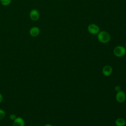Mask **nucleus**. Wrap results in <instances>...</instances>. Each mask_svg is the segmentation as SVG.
<instances>
[{
    "label": "nucleus",
    "mask_w": 126,
    "mask_h": 126,
    "mask_svg": "<svg viewBox=\"0 0 126 126\" xmlns=\"http://www.w3.org/2000/svg\"><path fill=\"white\" fill-rule=\"evenodd\" d=\"M98 41L102 43H107L110 40L111 36L110 34L106 31H100L97 35Z\"/></svg>",
    "instance_id": "1"
},
{
    "label": "nucleus",
    "mask_w": 126,
    "mask_h": 126,
    "mask_svg": "<svg viewBox=\"0 0 126 126\" xmlns=\"http://www.w3.org/2000/svg\"><path fill=\"white\" fill-rule=\"evenodd\" d=\"M39 12L37 10L35 9H33L30 11V17L32 20L34 21H37L39 19Z\"/></svg>",
    "instance_id": "5"
},
{
    "label": "nucleus",
    "mask_w": 126,
    "mask_h": 126,
    "mask_svg": "<svg viewBox=\"0 0 126 126\" xmlns=\"http://www.w3.org/2000/svg\"><path fill=\"white\" fill-rule=\"evenodd\" d=\"M113 72L112 67L110 65H106L102 68V72L104 76H110Z\"/></svg>",
    "instance_id": "6"
},
{
    "label": "nucleus",
    "mask_w": 126,
    "mask_h": 126,
    "mask_svg": "<svg viewBox=\"0 0 126 126\" xmlns=\"http://www.w3.org/2000/svg\"><path fill=\"white\" fill-rule=\"evenodd\" d=\"M126 99V94L123 91H120L117 92L116 94V99L120 103L124 102Z\"/></svg>",
    "instance_id": "4"
},
{
    "label": "nucleus",
    "mask_w": 126,
    "mask_h": 126,
    "mask_svg": "<svg viewBox=\"0 0 126 126\" xmlns=\"http://www.w3.org/2000/svg\"><path fill=\"white\" fill-rule=\"evenodd\" d=\"M125 48H126V44H125Z\"/></svg>",
    "instance_id": "16"
},
{
    "label": "nucleus",
    "mask_w": 126,
    "mask_h": 126,
    "mask_svg": "<svg viewBox=\"0 0 126 126\" xmlns=\"http://www.w3.org/2000/svg\"><path fill=\"white\" fill-rule=\"evenodd\" d=\"M87 29L89 32L92 34H96L100 32L99 28L95 24H90L88 26Z\"/></svg>",
    "instance_id": "3"
},
{
    "label": "nucleus",
    "mask_w": 126,
    "mask_h": 126,
    "mask_svg": "<svg viewBox=\"0 0 126 126\" xmlns=\"http://www.w3.org/2000/svg\"><path fill=\"white\" fill-rule=\"evenodd\" d=\"M25 121L20 117H16V118L13 121V126H25Z\"/></svg>",
    "instance_id": "7"
},
{
    "label": "nucleus",
    "mask_w": 126,
    "mask_h": 126,
    "mask_svg": "<svg viewBox=\"0 0 126 126\" xmlns=\"http://www.w3.org/2000/svg\"><path fill=\"white\" fill-rule=\"evenodd\" d=\"M40 30L37 27H33L30 30V34L32 37H36L39 35Z\"/></svg>",
    "instance_id": "8"
},
{
    "label": "nucleus",
    "mask_w": 126,
    "mask_h": 126,
    "mask_svg": "<svg viewBox=\"0 0 126 126\" xmlns=\"http://www.w3.org/2000/svg\"><path fill=\"white\" fill-rule=\"evenodd\" d=\"M0 1L2 5L4 6H7L11 3V0H0Z\"/></svg>",
    "instance_id": "10"
},
{
    "label": "nucleus",
    "mask_w": 126,
    "mask_h": 126,
    "mask_svg": "<svg viewBox=\"0 0 126 126\" xmlns=\"http://www.w3.org/2000/svg\"><path fill=\"white\" fill-rule=\"evenodd\" d=\"M113 53L117 57H122L126 54V49L123 46H117L114 49Z\"/></svg>",
    "instance_id": "2"
},
{
    "label": "nucleus",
    "mask_w": 126,
    "mask_h": 126,
    "mask_svg": "<svg viewBox=\"0 0 126 126\" xmlns=\"http://www.w3.org/2000/svg\"></svg>",
    "instance_id": "17"
},
{
    "label": "nucleus",
    "mask_w": 126,
    "mask_h": 126,
    "mask_svg": "<svg viewBox=\"0 0 126 126\" xmlns=\"http://www.w3.org/2000/svg\"><path fill=\"white\" fill-rule=\"evenodd\" d=\"M16 117H16V115L14 114H10L9 115V119H10V120H11V121H13L16 118Z\"/></svg>",
    "instance_id": "12"
},
{
    "label": "nucleus",
    "mask_w": 126,
    "mask_h": 126,
    "mask_svg": "<svg viewBox=\"0 0 126 126\" xmlns=\"http://www.w3.org/2000/svg\"><path fill=\"white\" fill-rule=\"evenodd\" d=\"M3 100V96L2 95V94L1 93H0V103H1L2 102Z\"/></svg>",
    "instance_id": "14"
},
{
    "label": "nucleus",
    "mask_w": 126,
    "mask_h": 126,
    "mask_svg": "<svg viewBox=\"0 0 126 126\" xmlns=\"http://www.w3.org/2000/svg\"><path fill=\"white\" fill-rule=\"evenodd\" d=\"M5 117V111L2 109H0V120H1L3 119H4Z\"/></svg>",
    "instance_id": "11"
},
{
    "label": "nucleus",
    "mask_w": 126,
    "mask_h": 126,
    "mask_svg": "<svg viewBox=\"0 0 126 126\" xmlns=\"http://www.w3.org/2000/svg\"><path fill=\"white\" fill-rule=\"evenodd\" d=\"M121 87L120 86H116L115 87V91H116L117 92H119L120 91H121Z\"/></svg>",
    "instance_id": "13"
},
{
    "label": "nucleus",
    "mask_w": 126,
    "mask_h": 126,
    "mask_svg": "<svg viewBox=\"0 0 126 126\" xmlns=\"http://www.w3.org/2000/svg\"><path fill=\"white\" fill-rule=\"evenodd\" d=\"M115 124L116 126H125L126 124V122L124 119L119 118L116 120Z\"/></svg>",
    "instance_id": "9"
},
{
    "label": "nucleus",
    "mask_w": 126,
    "mask_h": 126,
    "mask_svg": "<svg viewBox=\"0 0 126 126\" xmlns=\"http://www.w3.org/2000/svg\"><path fill=\"white\" fill-rule=\"evenodd\" d=\"M44 126H53L52 125H51V124H46V125H44Z\"/></svg>",
    "instance_id": "15"
}]
</instances>
